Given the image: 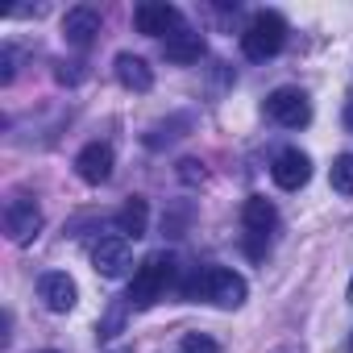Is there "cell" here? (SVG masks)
<instances>
[{
	"label": "cell",
	"instance_id": "cell-1",
	"mask_svg": "<svg viewBox=\"0 0 353 353\" xmlns=\"http://www.w3.org/2000/svg\"><path fill=\"white\" fill-rule=\"evenodd\" d=\"M179 295L192 299V303L208 299V303H216V307L229 312V307H241V303H245L250 287H245V279H241L237 270H229V266H196V270L179 283Z\"/></svg>",
	"mask_w": 353,
	"mask_h": 353
},
{
	"label": "cell",
	"instance_id": "cell-2",
	"mask_svg": "<svg viewBox=\"0 0 353 353\" xmlns=\"http://www.w3.org/2000/svg\"><path fill=\"white\" fill-rule=\"evenodd\" d=\"M179 279V266H174V254H150L137 270H133V283H129V307H154Z\"/></svg>",
	"mask_w": 353,
	"mask_h": 353
},
{
	"label": "cell",
	"instance_id": "cell-3",
	"mask_svg": "<svg viewBox=\"0 0 353 353\" xmlns=\"http://www.w3.org/2000/svg\"><path fill=\"white\" fill-rule=\"evenodd\" d=\"M283 42H287V21H283L279 13H258V17L245 26V34H241V50H245V59H254V63L274 59V54L283 50Z\"/></svg>",
	"mask_w": 353,
	"mask_h": 353
},
{
	"label": "cell",
	"instance_id": "cell-4",
	"mask_svg": "<svg viewBox=\"0 0 353 353\" xmlns=\"http://www.w3.org/2000/svg\"><path fill=\"white\" fill-rule=\"evenodd\" d=\"M241 225H245V250H250V258H262L266 245H270V233L279 225V212H274V204L266 196H250L245 208H241Z\"/></svg>",
	"mask_w": 353,
	"mask_h": 353
},
{
	"label": "cell",
	"instance_id": "cell-5",
	"mask_svg": "<svg viewBox=\"0 0 353 353\" xmlns=\"http://www.w3.org/2000/svg\"><path fill=\"white\" fill-rule=\"evenodd\" d=\"M133 26H137V34L166 42V38H174L183 30V13L174 5H166V0H145V5L133 9Z\"/></svg>",
	"mask_w": 353,
	"mask_h": 353
},
{
	"label": "cell",
	"instance_id": "cell-6",
	"mask_svg": "<svg viewBox=\"0 0 353 353\" xmlns=\"http://www.w3.org/2000/svg\"><path fill=\"white\" fill-rule=\"evenodd\" d=\"M266 117L283 129H303L312 121V100L299 88H279L266 96Z\"/></svg>",
	"mask_w": 353,
	"mask_h": 353
},
{
	"label": "cell",
	"instance_id": "cell-7",
	"mask_svg": "<svg viewBox=\"0 0 353 353\" xmlns=\"http://www.w3.org/2000/svg\"><path fill=\"white\" fill-rule=\"evenodd\" d=\"M5 233H9L13 245L34 241V237L42 233V208H38V200H30V196L9 200V204H5Z\"/></svg>",
	"mask_w": 353,
	"mask_h": 353
},
{
	"label": "cell",
	"instance_id": "cell-8",
	"mask_svg": "<svg viewBox=\"0 0 353 353\" xmlns=\"http://www.w3.org/2000/svg\"><path fill=\"white\" fill-rule=\"evenodd\" d=\"M92 266H96V274H104V279H121L129 266H133V250H129V237H100L96 245H92Z\"/></svg>",
	"mask_w": 353,
	"mask_h": 353
},
{
	"label": "cell",
	"instance_id": "cell-9",
	"mask_svg": "<svg viewBox=\"0 0 353 353\" xmlns=\"http://www.w3.org/2000/svg\"><path fill=\"white\" fill-rule=\"evenodd\" d=\"M112 145L108 141H92V145H83L79 150V158H75V174L83 183H92V188H100V183H108L112 179Z\"/></svg>",
	"mask_w": 353,
	"mask_h": 353
},
{
	"label": "cell",
	"instance_id": "cell-10",
	"mask_svg": "<svg viewBox=\"0 0 353 353\" xmlns=\"http://www.w3.org/2000/svg\"><path fill=\"white\" fill-rule=\"evenodd\" d=\"M96 34H100V13H96L92 5L67 9V17H63V38H67V46L88 50V46L96 42Z\"/></svg>",
	"mask_w": 353,
	"mask_h": 353
},
{
	"label": "cell",
	"instance_id": "cell-11",
	"mask_svg": "<svg viewBox=\"0 0 353 353\" xmlns=\"http://www.w3.org/2000/svg\"><path fill=\"white\" fill-rule=\"evenodd\" d=\"M270 174H274V183H279L283 192H299V188L312 179V158H307L303 150H283V154L274 158Z\"/></svg>",
	"mask_w": 353,
	"mask_h": 353
},
{
	"label": "cell",
	"instance_id": "cell-12",
	"mask_svg": "<svg viewBox=\"0 0 353 353\" xmlns=\"http://www.w3.org/2000/svg\"><path fill=\"white\" fill-rule=\"evenodd\" d=\"M38 295H42V303L50 312H71L75 299H79V287H75V279L67 270H50V274L38 279Z\"/></svg>",
	"mask_w": 353,
	"mask_h": 353
},
{
	"label": "cell",
	"instance_id": "cell-13",
	"mask_svg": "<svg viewBox=\"0 0 353 353\" xmlns=\"http://www.w3.org/2000/svg\"><path fill=\"white\" fill-rule=\"evenodd\" d=\"M112 71H117V83L129 88V92H150V88H154V71H150V63H145L141 54L121 50L117 63H112Z\"/></svg>",
	"mask_w": 353,
	"mask_h": 353
},
{
	"label": "cell",
	"instance_id": "cell-14",
	"mask_svg": "<svg viewBox=\"0 0 353 353\" xmlns=\"http://www.w3.org/2000/svg\"><path fill=\"white\" fill-rule=\"evenodd\" d=\"M162 50H166L170 63H200V54H204V34H196V30L183 26L174 38L162 42Z\"/></svg>",
	"mask_w": 353,
	"mask_h": 353
},
{
	"label": "cell",
	"instance_id": "cell-15",
	"mask_svg": "<svg viewBox=\"0 0 353 353\" xmlns=\"http://www.w3.org/2000/svg\"><path fill=\"white\" fill-rule=\"evenodd\" d=\"M145 229H150V208H145L141 196H133V200L117 212V233L137 241V237H145Z\"/></svg>",
	"mask_w": 353,
	"mask_h": 353
},
{
	"label": "cell",
	"instance_id": "cell-16",
	"mask_svg": "<svg viewBox=\"0 0 353 353\" xmlns=\"http://www.w3.org/2000/svg\"><path fill=\"white\" fill-rule=\"evenodd\" d=\"M328 179H332V192H341V196H353V154H341V158H332Z\"/></svg>",
	"mask_w": 353,
	"mask_h": 353
},
{
	"label": "cell",
	"instance_id": "cell-17",
	"mask_svg": "<svg viewBox=\"0 0 353 353\" xmlns=\"http://www.w3.org/2000/svg\"><path fill=\"white\" fill-rule=\"evenodd\" d=\"M179 353H221V345L208 336V332H188L179 341Z\"/></svg>",
	"mask_w": 353,
	"mask_h": 353
},
{
	"label": "cell",
	"instance_id": "cell-18",
	"mask_svg": "<svg viewBox=\"0 0 353 353\" xmlns=\"http://www.w3.org/2000/svg\"><path fill=\"white\" fill-rule=\"evenodd\" d=\"M13 75H17V50L5 46L0 50V83H13Z\"/></svg>",
	"mask_w": 353,
	"mask_h": 353
},
{
	"label": "cell",
	"instance_id": "cell-19",
	"mask_svg": "<svg viewBox=\"0 0 353 353\" xmlns=\"http://www.w3.org/2000/svg\"><path fill=\"white\" fill-rule=\"evenodd\" d=\"M179 166H183V179H188V183H192V179H204V166H200V162L188 158V162H179Z\"/></svg>",
	"mask_w": 353,
	"mask_h": 353
},
{
	"label": "cell",
	"instance_id": "cell-20",
	"mask_svg": "<svg viewBox=\"0 0 353 353\" xmlns=\"http://www.w3.org/2000/svg\"><path fill=\"white\" fill-rule=\"evenodd\" d=\"M349 303H353V279H349Z\"/></svg>",
	"mask_w": 353,
	"mask_h": 353
},
{
	"label": "cell",
	"instance_id": "cell-21",
	"mask_svg": "<svg viewBox=\"0 0 353 353\" xmlns=\"http://www.w3.org/2000/svg\"><path fill=\"white\" fill-rule=\"evenodd\" d=\"M112 353H133V349H112Z\"/></svg>",
	"mask_w": 353,
	"mask_h": 353
},
{
	"label": "cell",
	"instance_id": "cell-22",
	"mask_svg": "<svg viewBox=\"0 0 353 353\" xmlns=\"http://www.w3.org/2000/svg\"><path fill=\"white\" fill-rule=\"evenodd\" d=\"M46 353H54V349H46Z\"/></svg>",
	"mask_w": 353,
	"mask_h": 353
}]
</instances>
